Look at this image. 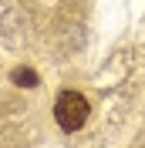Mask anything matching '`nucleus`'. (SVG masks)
Listing matches in <instances>:
<instances>
[{"mask_svg": "<svg viewBox=\"0 0 145 148\" xmlns=\"http://www.w3.org/2000/svg\"><path fill=\"white\" fill-rule=\"evenodd\" d=\"M54 121L61 125V131H78L88 121V101L78 91H61L54 101Z\"/></svg>", "mask_w": 145, "mask_h": 148, "instance_id": "obj_1", "label": "nucleus"}, {"mask_svg": "<svg viewBox=\"0 0 145 148\" xmlns=\"http://www.w3.org/2000/svg\"><path fill=\"white\" fill-rule=\"evenodd\" d=\"M10 77H14V84H20V88H37V81H41V77L30 71V67H17Z\"/></svg>", "mask_w": 145, "mask_h": 148, "instance_id": "obj_2", "label": "nucleus"}]
</instances>
